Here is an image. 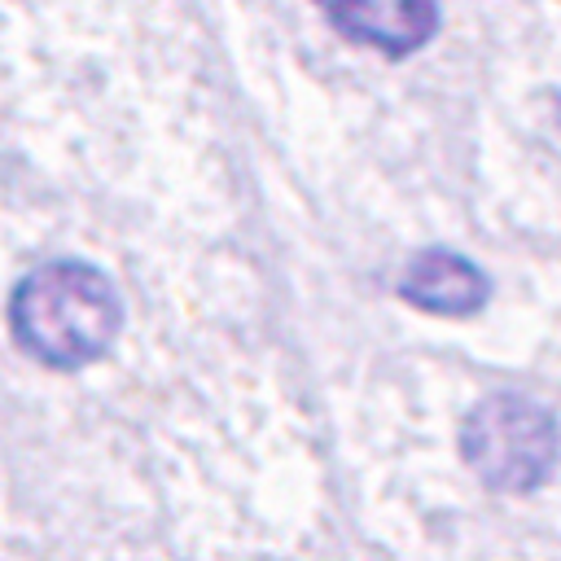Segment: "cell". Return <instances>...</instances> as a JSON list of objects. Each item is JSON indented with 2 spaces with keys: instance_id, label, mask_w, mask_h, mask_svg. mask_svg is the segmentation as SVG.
Instances as JSON below:
<instances>
[{
  "instance_id": "1",
  "label": "cell",
  "mask_w": 561,
  "mask_h": 561,
  "mask_svg": "<svg viewBox=\"0 0 561 561\" xmlns=\"http://www.w3.org/2000/svg\"><path fill=\"white\" fill-rule=\"evenodd\" d=\"M9 329L31 359L48 368H88L114 346L123 298L101 267L57 259L13 285Z\"/></svg>"
},
{
  "instance_id": "2",
  "label": "cell",
  "mask_w": 561,
  "mask_h": 561,
  "mask_svg": "<svg viewBox=\"0 0 561 561\" xmlns=\"http://www.w3.org/2000/svg\"><path fill=\"white\" fill-rule=\"evenodd\" d=\"M557 447L561 430L548 403L517 394V390H495L478 399L465 421H460V456L465 465L504 495H526L548 482L557 469Z\"/></svg>"
},
{
  "instance_id": "3",
  "label": "cell",
  "mask_w": 561,
  "mask_h": 561,
  "mask_svg": "<svg viewBox=\"0 0 561 561\" xmlns=\"http://www.w3.org/2000/svg\"><path fill=\"white\" fill-rule=\"evenodd\" d=\"M316 4L337 35L377 48L386 57L416 53L438 26L434 0H316Z\"/></svg>"
},
{
  "instance_id": "4",
  "label": "cell",
  "mask_w": 561,
  "mask_h": 561,
  "mask_svg": "<svg viewBox=\"0 0 561 561\" xmlns=\"http://www.w3.org/2000/svg\"><path fill=\"white\" fill-rule=\"evenodd\" d=\"M399 294L430 316H473L486 307L491 285L473 259L443 250V245H430L403 267Z\"/></svg>"
}]
</instances>
